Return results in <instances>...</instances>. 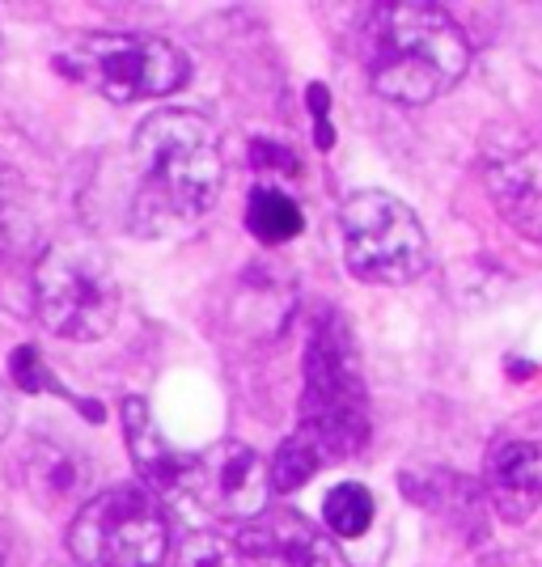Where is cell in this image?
Listing matches in <instances>:
<instances>
[{
  "label": "cell",
  "mask_w": 542,
  "mask_h": 567,
  "mask_svg": "<svg viewBox=\"0 0 542 567\" xmlns=\"http://www.w3.org/2000/svg\"><path fill=\"white\" fill-rule=\"evenodd\" d=\"M323 466H327L323 450L314 445V436H306V432L297 427L293 436H284V445L276 450V457H272V492H280V496L297 492V487H306Z\"/></svg>",
  "instance_id": "cell-15"
},
{
  "label": "cell",
  "mask_w": 542,
  "mask_h": 567,
  "mask_svg": "<svg viewBox=\"0 0 542 567\" xmlns=\"http://www.w3.org/2000/svg\"><path fill=\"white\" fill-rule=\"evenodd\" d=\"M221 136L195 111H153L127 144L123 225L141 237H165L208 216L221 199Z\"/></svg>",
  "instance_id": "cell-1"
},
{
  "label": "cell",
  "mask_w": 542,
  "mask_h": 567,
  "mask_svg": "<svg viewBox=\"0 0 542 567\" xmlns=\"http://www.w3.org/2000/svg\"><path fill=\"white\" fill-rule=\"evenodd\" d=\"M301 432L314 436L327 462H344L369 441V394L360 378L352 331L339 313H323L306 343Z\"/></svg>",
  "instance_id": "cell-3"
},
{
  "label": "cell",
  "mask_w": 542,
  "mask_h": 567,
  "mask_svg": "<svg viewBox=\"0 0 542 567\" xmlns=\"http://www.w3.org/2000/svg\"><path fill=\"white\" fill-rule=\"evenodd\" d=\"M234 543L272 567H348L339 546L293 508H272L259 520L242 525Z\"/></svg>",
  "instance_id": "cell-10"
},
{
  "label": "cell",
  "mask_w": 542,
  "mask_h": 567,
  "mask_svg": "<svg viewBox=\"0 0 542 567\" xmlns=\"http://www.w3.org/2000/svg\"><path fill=\"white\" fill-rule=\"evenodd\" d=\"M374 513H378V504L369 496V487H360V483L330 487L327 504H323V517H327L335 538H360L374 525Z\"/></svg>",
  "instance_id": "cell-16"
},
{
  "label": "cell",
  "mask_w": 542,
  "mask_h": 567,
  "mask_svg": "<svg viewBox=\"0 0 542 567\" xmlns=\"http://www.w3.org/2000/svg\"><path fill=\"white\" fill-rule=\"evenodd\" d=\"M55 69L106 102L165 97L187 85V55L157 34H76L55 51Z\"/></svg>",
  "instance_id": "cell-4"
},
{
  "label": "cell",
  "mask_w": 542,
  "mask_h": 567,
  "mask_svg": "<svg viewBox=\"0 0 542 567\" xmlns=\"http://www.w3.org/2000/svg\"><path fill=\"white\" fill-rule=\"evenodd\" d=\"M246 229L267 246H280L306 229V216L297 208V199H288L280 187H255L246 204Z\"/></svg>",
  "instance_id": "cell-14"
},
{
  "label": "cell",
  "mask_w": 542,
  "mask_h": 567,
  "mask_svg": "<svg viewBox=\"0 0 542 567\" xmlns=\"http://www.w3.org/2000/svg\"><path fill=\"white\" fill-rule=\"evenodd\" d=\"M255 166H280L284 174H293L297 169V157L288 153V148H280V144H267V141H255Z\"/></svg>",
  "instance_id": "cell-19"
},
{
  "label": "cell",
  "mask_w": 542,
  "mask_h": 567,
  "mask_svg": "<svg viewBox=\"0 0 542 567\" xmlns=\"http://www.w3.org/2000/svg\"><path fill=\"white\" fill-rule=\"evenodd\" d=\"M9 373H13V378H18V385H22V390H30V394H60V399H72L69 390L51 378V369L43 364V355L34 352L30 343L13 352V360H9Z\"/></svg>",
  "instance_id": "cell-17"
},
{
  "label": "cell",
  "mask_w": 542,
  "mask_h": 567,
  "mask_svg": "<svg viewBox=\"0 0 542 567\" xmlns=\"http://www.w3.org/2000/svg\"><path fill=\"white\" fill-rule=\"evenodd\" d=\"M34 309L43 327L72 343L111 334L119 318V280L94 241H55L34 262Z\"/></svg>",
  "instance_id": "cell-5"
},
{
  "label": "cell",
  "mask_w": 542,
  "mask_h": 567,
  "mask_svg": "<svg viewBox=\"0 0 542 567\" xmlns=\"http://www.w3.org/2000/svg\"><path fill=\"white\" fill-rule=\"evenodd\" d=\"M467 64V34L441 4H381L365 18V69L386 102L425 106L449 94Z\"/></svg>",
  "instance_id": "cell-2"
},
{
  "label": "cell",
  "mask_w": 542,
  "mask_h": 567,
  "mask_svg": "<svg viewBox=\"0 0 542 567\" xmlns=\"http://www.w3.org/2000/svg\"><path fill=\"white\" fill-rule=\"evenodd\" d=\"M483 178L500 216L530 241H542V141L518 132L513 141L488 136Z\"/></svg>",
  "instance_id": "cell-9"
},
{
  "label": "cell",
  "mask_w": 542,
  "mask_h": 567,
  "mask_svg": "<svg viewBox=\"0 0 542 567\" xmlns=\"http://www.w3.org/2000/svg\"><path fill=\"white\" fill-rule=\"evenodd\" d=\"M69 550L81 567H162L170 520L144 487H111L72 517Z\"/></svg>",
  "instance_id": "cell-7"
},
{
  "label": "cell",
  "mask_w": 542,
  "mask_h": 567,
  "mask_svg": "<svg viewBox=\"0 0 542 567\" xmlns=\"http://www.w3.org/2000/svg\"><path fill=\"white\" fill-rule=\"evenodd\" d=\"M123 432H127V453L136 462V471L162 487L170 496H183L191 474V453H178L165 445V436L157 432L153 415H149V402L144 399H123Z\"/></svg>",
  "instance_id": "cell-12"
},
{
  "label": "cell",
  "mask_w": 542,
  "mask_h": 567,
  "mask_svg": "<svg viewBox=\"0 0 542 567\" xmlns=\"http://www.w3.org/2000/svg\"><path fill=\"white\" fill-rule=\"evenodd\" d=\"M344 262L365 284H411L428 262L420 216L390 190H356L339 208Z\"/></svg>",
  "instance_id": "cell-6"
},
{
  "label": "cell",
  "mask_w": 542,
  "mask_h": 567,
  "mask_svg": "<svg viewBox=\"0 0 542 567\" xmlns=\"http://www.w3.org/2000/svg\"><path fill=\"white\" fill-rule=\"evenodd\" d=\"M327 85H309V111L318 118V148H330L335 136H330V123H327Z\"/></svg>",
  "instance_id": "cell-18"
},
{
  "label": "cell",
  "mask_w": 542,
  "mask_h": 567,
  "mask_svg": "<svg viewBox=\"0 0 542 567\" xmlns=\"http://www.w3.org/2000/svg\"><path fill=\"white\" fill-rule=\"evenodd\" d=\"M39 237V216H34V195L25 178L0 157V255L18 259Z\"/></svg>",
  "instance_id": "cell-13"
},
{
  "label": "cell",
  "mask_w": 542,
  "mask_h": 567,
  "mask_svg": "<svg viewBox=\"0 0 542 567\" xmlns=\"http://www.w3.org/2000/svg\"><path fill=\"white\" fill-rule=\"evenodd\" d=\"M483 478L495 508L525 520L542 499V441H495L483 457Z\"/></svg>",
  "instance_id": "cell-11"
},
{
  "label": "cell",
  "mask_w": 542,
  "mask_h": 567,
  "mask_svg": "<svg viewBox=\"0 0 542 567\" xmlns=\"http://www.w3.org/2000/svg\"><path fill=\"white\" fill-rule=\"evenodd\" d=\"M0 567H4V546H0Z\"/></svg>",
  "instance_id": "cell-20"
},
{
  "label": "cell",
  "mask_w": 542,
  "mask_h": 567,
  "mask_svg": "<svg viewBox=\"0 0 542 567\" xmlns=\"http://www.w3.org/2000/svg\"><path fill=\"white\" fill-rule=\"evenodd\" d=\"M183 496L221 520L250 525L267 513L272 496V466L246 441H221L208 453L191 457Z\"/></svg>",
  "instance_id": "cell-8"
}]
</instances>
